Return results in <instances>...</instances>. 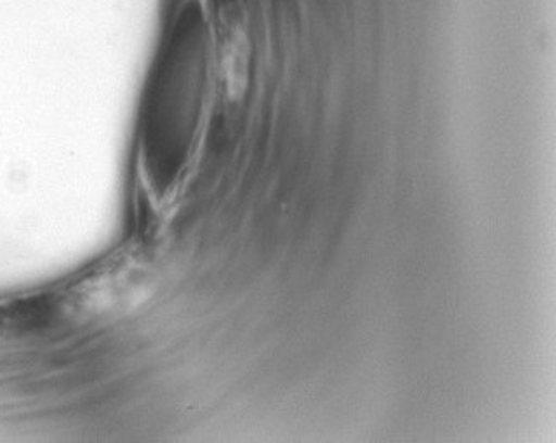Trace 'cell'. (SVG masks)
Masks as SVG:
<instances>
[{
    "mask_svg": "<svg viewBox=\"0 0 556 443\" xmlns=\"http://www.w3.org/2000/svg\"><path fill=\"white\" fill-rule=\"evenodd\" d=\"M143 289V275L124 250L39 294L0 303V346L36 342L110 322Z\"/></svg>",
    "mask_w": 556,
    "mask_h": 443,
    "instance_id": "obj_1",
    "label": "cell"
}]
</instances>
